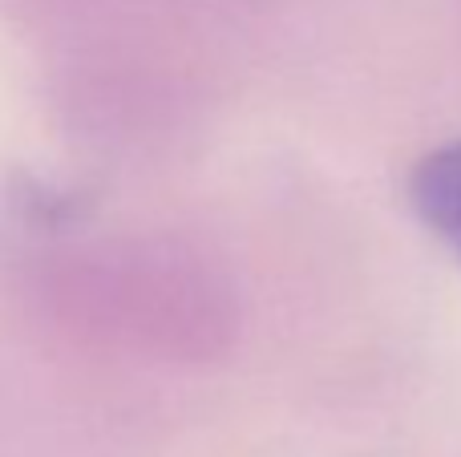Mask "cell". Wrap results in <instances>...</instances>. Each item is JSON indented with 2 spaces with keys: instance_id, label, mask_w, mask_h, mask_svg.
<instances>
[{
  "instance_id": "cell-1",
  "label": "cell",
  "mask_w": 461,
  "mask_h": 457,
  "mask_svg": "<svg viewBox=\"0 0 461 457\" xmlns=\"http://www.w3.org/2000/svg\"><path fill=\"white\" fill-rule=\"evenodd\" d=\"M409 199L421 223L461 259V138L417 162L409 178Z\"/></svg>"
}]
</instances>
